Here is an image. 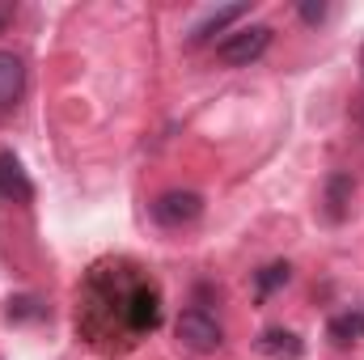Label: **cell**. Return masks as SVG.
Here are the masks:
<instances>
[{
  "instance_id": "obj_1",
  "label": "cell",
  "mask_w": 364,
  "mask_h": 360,
  "mask_svg": "<svg viewBox=\"0 0 364 360\" xmlns=\"http://www.w3.org/2000/svg\"><path fill=\"white\" fill-rule=\"evenodd\" d=\"M119 314L127 322L132 335H149L161 327V288L153 280H136L123 297H119Z\"/></svg>"
},
{
  "instance_id": "obj_2",
  "label": "cell",
  "mask_w": 364,
  "mask_h": 360,
  "mask_svg": "<svg viewBox=\"0 0 364 360\" xmlns=\"http://www.w3.org/2000/svg\"><path fill=\"white\" fill-rule=\"evenodd\" d=\"M275 30L272 26H242V30H233V34H225L220 43H216V60L225 64V68H250L255 60H263L267 55V47H272Z\"/></svg>"
},
{
  "instance_id": "obj_3",
  "label": "cell",
  "mask_w": 364,
  "mask_h": 360,
  "mask_svg": "<svg viewBox=\"0 0 364 360\" xmlns=\"http://www.w3.org/2000/svg\"><path fill=\"white\" fill-rule=\"evenodd\" d=\"M174 335H178V344L186 352H199V356H208V352H216V348L225 344V327H220L216 314L203 309V305L182 309L178 322H174Z\"/></svg>"
},
{
  "instance_id": "obj_4",
  "label": "cell",
  "mask_w": 364,
  "mask_h": 360,
  "mask_svg": "<svg viewBox=\"0 0 364 360\" xmlns=\"http://www.w3.org/2000/svg\"><path fill=\"white\" fill-rule=\"evenodd\" d=\"M203 216V195L199 191H161L157 199H153V221L161 225V229H182V225H195Z\"/></svg>"
},
{
  "instance_id": "obj_5",
  "label": "cell",
  "mask_w": 364,
  "mask_h": 360,
  "mask_svg": "<svg viewBox=\"0 0 364 360\" xmlns=\"http://www.w3.org/2000/svg\"><path fill=\"white\" fill-rule=\"evenodd\" d=\"M0 199L4 203H17V208L34 203V182H30L21 157L13 149H0Z\"/></svg>"
},
{
  "instance_id": "obj_6",
  "label": "cell",
  "mask_w": 364,
  "mask_h": 360,
  "mask_svg": "<svg viewBox=\"0 0 364 360\" xmlns=\"http://www.w3.org/2000/svg\"><path fill=\"white\" fill-rule=\"evenodd\" d=\"M30 85V73H26V60L17 51H0V110H13Z\"/></svg>"
},
{
  "instance_id": "obj_7",
  "label": "cell",
  "mask_w": 364,
  "mask_h": 360,
  "mask_svg": "<svg viewBox=\"0 0 364 360\" xmlns=\"http://www.w3.org/2000/svg\"><path fill=\"white\" fill-rule=\"evenodd\" d=\"M259 352L267 360H301L305 356V339L296 331H288V327H267L259 335Z\"/></svg>"
},
{
  "instance_id": "obj_8",
  "label": "cell",
  "mask_w": 364,
  "mask_h": 360,
  "mask_svg": "<svg viewBox=\"0 0 364 360\" xmlns=\"http://www.w3.org/2000/svg\"><path fill=\"white\" fill-rule=\"evenodd\" d=\"M326 339H331V344H339V348H348V344H360V339H364V305L335 314V318L326 322Z\"/></svg>"
},
{
  "instance_id": "obj_9",
  "label": "cell",
  "mask_w": 364,
  "mask_h": 360,
  "mask_svg": "<svg viewBox=\"0 0 364 360\" xmlns=\"http://www.w3.org/2000/svg\"><path fill=\"white\" fill-rule=\"evenodd\" d=\"M242 17H250V4H229V9H212L195 30H191V43H208L212 34H220L225 26H233V21H242Z\"/></svg>"
},
{
  "instance_id": "obj_10",
  "label": "cell",
  "mask_w": 364,
  "mask_h": 360,
  "mask_svg": "<svg viewBox=\"0 0 364 360\" xmlns=\"http://www.w3.org/2000/svg\"><path fill=\"white\" fill-rule=\"evenodd\" d=\"M348 203H352V179L348 174H331L326 179V216L331 221H343L348 216Z\"/></svg>"
},
{
  "instance_id": "obj_11",
  "label": "cell",
  "mask_w": 364,
  "mask_h": 360,
  "mask_svg": "<svg viewBox=\"0 0 364 360\" xmlns=\"http://www.w3.org/2000/svg\"><path fill=\"white\" fill-rule=\"evenodd\" d=\"M4 318H9V322H43V318H47V305H43L38 297H9Z\"/></svg>"
},
{
  "instance_id": "obj_12",
  "label": "cell",
  "mask_w": 364,
  "mask_h": 360,
  "mask_svg": "<svg viewBox=\"0 0 364 360\" xmlns=\"http://www.w3.org/2000/svg\"><path fill=\"white\" fill-rule=\"evenodd\" d=\"M288 280H292V268H288L284 259H279V263H267L263 271H255V292H259V297H272L275 288H284Z\"/></svg>"
},
{
  "instance_id": "obj_13",
  "label": "cell",
  "mask_w": 364,
  "mask_h": 360,
  "mask_svg": "<svg viewBox=\"0 0 364 360\" xmlns=\"http://www.w3.org/2000/svg\"><path fill=\"white\" fill-rule=\"evenodd\" d=\"M296 17H301L305 26H322V21L331 17V4H296Z\"/></svg>"
},
{
  "instance_id": "obj_14",
  "label": "cell",
  "mask_w": 364,
  "mask_h": 360,
  "mask_svg": "<svg viewBox=\"0 0 364 360\" xmlns=\"http://www.w3.org/2000/svg\"><path fill=\"white\" fill-rule=\"evenodd\" d=\"M13 17H17V4H4V0H0V30H4Z\"/></svg>"
},
{
  "instance_id": "obj_15",
  "label": "cell",
  "mask_w": 364,
  "mask_h": 360,
  "mask_svg": "<svg viewBox=\"0 0 364 360\" xmlns=\"http://www.w3.org/2000/svg\"><path fill=\"white\" fill-rule=\"evenodd\" d=\"M360 73H364V47H360Z\"/></svg>"
}]
</instances>
